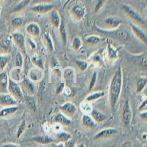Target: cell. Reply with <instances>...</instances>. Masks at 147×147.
I'll return each instance as SVG.
<instances>
[{
    "label": "cell",
    "instance_id": "cell-1",
    "mask_svg": "<svg viewBox=\"0 0 147 147\" xmlns=\"http://www.w3.org/2000/svg\"><path fill=\"white\" fill-rule=\"evenodd\" d=\"M123 82V74H122L121 67L119 66L114 73L110 84L109 88V101L110 107L114 108L117 104L120 97L121 91Z\"/></svg>",
    "mask_w": 147,
    "mask_h": 147
},
{
    "label": "cell",
    "instance_id": "cell-2",
    "mask_svg": "<svg viewBox=\"0 0 147 147\" xmlns=\"http://www.w3.org/2000/svg\"><path fill=\"white\" fill-rule=\"evenodd\" d=\"M7 90L9 91L10 95L14 97L17 101L18 100H23L24 99V94L22 92L21 86L17 82L12 80L9 79L8 87H7Z\"/></svg>",
    "mask_w": 147,
    "mask_h": 147
},
{
    "label": "cell",
    "instance_id": "cell-3",
    "mask_svg": "<svg viewBox=\"0 0 147 147\" xmlns=\"http://www.w3.org/2000/svg\"><path fill=\"white\" fill-rule=\"evenodd\" d=\"M132 119V111L131 109L129 101L126 100L124 102L121 114V121L126 128H128L130 126Z\"/></svg>",
    "mask_w": 147,
    "mask_h": 147
},
{
    "label": "cell",
    "instance_id": "cell-4",
    "mask_svg": "<svg viewBox=\"0 0 147 147\" xmlns=\"http://www.w3.org/2000/svg\"><path fill=\"white\" fill-rule=\"evenodd\" d=\"M12 35H3L0 37V54H9L13 47Z\"/></svg>",
    "mask_w": 147,
    "mask_h": 147
},
{
    "label": "cell",
    "instance_id": "cell-5",
    "mask_svg": "<svg viewBox=\"0 0 147 147\" xmlns=\"http://www.w3.org/2000/svg\"><path fill=\"white\" fill-rule=\"evenodd\" d=\"M121 7L123 9L124 12H125L127 14L129 18L132 20L136 21V22H138L140 24H142V25H146V22L144 20V18H142V16L140 15V14L138 13L136 10H134L132 7L130 6H129L127 5H122Z\"/></svg>",
    "mask_w": 147,
    "mask_h": 147
},
{
    "label": "cell",
    "instance_id": "cell-6",
    "mask_svg": "<svg viewBox=\"0 0 147 147\" xmlns=\"http://www.w3.org/2000/svg\"><path fill=\"white\" fill-rule=\"evenodd\" d=\"M60 111L65 116H67L68 118H70L76 113V112H77V107L72 102H65V104H63L60 107Z\"/></svg>",
    "mask_w": 147,
    "mask_h": 147
},
{
    "label": "cell",
    "instance_id": "cell-7",
    "mask_svg": "<svg viewBox=\"0 0 147 147\" xmlns=\"http://www.w3.org/2000/svg\"><path fill=\"white\" fill-rule=\"evenodd\" d=\"M18 101L10 94H0V105L3 107H10L16 105Z\"/></svg>",
    "mask_w": 147,
    "mask_h": 147
},
{
    "label": "cell",
    "instance_id": "cell-8",
    "mask_svg": "<svg viewBox=\"0 0 147 147\" xmlns=\"http://www.w3.org/2000/svg\"><path fill=\"white\" fill-rule=\"evenodd\" d=\"M13 40L14 41L17 47L20 49L22 52H26V40L23 34L19 32H15L12 35Z\"/></svg>",
    "mask_w": 147,
    "mask_h": 147
},
{
    "label": "cell",
    "instance_id": "cell-9",
    "mask_svg": "<svg viewBox=\"0 0 147 147\" xmlns=\"http://www.w3.org/2000/svg\"><path fill=\"white\" fill-rule=\"evenodd\" d=\"M22 85L23 88L27 90V94L30 95H34L36 93L37 88L35 82L32 81L28 77H24L22 81Z\"/></svg>",
    "mask_w": 147,
    "mask_h": 147
},
{
    "label": "cell",
    "instance_id": "cell-10",
    "mask_svg": "<svg viewBox=\"0 0 147 147\" xmlns=\"http://www.w3.org/2000/svg\"><path fill=\"white\" fill-rule=\"evenodd\" d=\"M54 8V5L52 4H39L35 5L31 7V10L37 13H47Z\"/></svg>",
    "mask_w": 147,
    "mask_h": 147
},
{
    "label": "cell",
    "instance_id": "cell-11",
    "mask_svg": "<svg viewBox=\"0 0 147 147\" xmlns=\"http://www.w3.org/2000/svg\"><path fill=\"white\" fill-rule=\"evenodd\" d=\"M9 76L6 71H2L0 73V92L1 94H6L8 92Z\"/></svg>",
    "mask_w": 147,
    "mask_h": 147
},
{
    "label": "cell",
    "instance_id": "cell-12",
    "mask_svg": "<svg viewBox=\"0 0 147 147\" xmlns=\"http://www.w3.org/2000/svg\"><path fill=\"white\" fill-rule=\"evenodd\" d=\"M117 129L114 128H107L104 129L102 130L99 131L98 133L94 136V139H105L110 138L111 136H114L117 133Z\"/></svg>",
    "mask_w": 147,
    "mask_h": 147
},
{
    "label": "cell",
    "instance_id": "cell-13",
    "mask_svg": "<svg viewBox=\"0 0 147 147\" xmlns=\"http://www.w3.org/2000/svg\"><path fill=\"white\" fill-rule=\"evenodd\" d=\"M71 14L76 20H82L85 15V10L81 5H75L71 10Z\"/></svg>",
    "mask_w": 147,
    "mask_h": 147
},
{
    "label": "cell",
    "instance_id": "cell-14",
    "mask_svg": "<svg viewBox=\"0 0 147 147\" xmlns=\"http://www.w3.org/2000/svg\"><path fill=\"white\" fill-rule=\"evenodd\" d=\"M105 24L106 27L110 29H115L119 27L122 24V20L118 17L110 16L105 19Z\"/></svg>",
    "mask_w": 147,
    "mask_h": 147
},
{
    "label": "cell",
    "instance_id": "cell-15",
    "mask_svg": "<svg viewBox=\"0 0 147 147\" xmlns=\"http://www.w3.org/2000/svg\"><path fill=\"white\" fill-rule=\"evenodd\" d=\"M130 27L131 29H132V32H134V34L136 35V36L137 37L139 40H140L143 43H144L145 44H146L147 43V36L146 34L143 31L140 27H138L137 25L131 23L130 24Z\"/></svg>",
    "mask_w": 147,
    "mask_h": 147
},
{
    "label": "cell",
    "instance_id": "cell-16",
    "mask_svg": "<svg viewBox=\"0 0 147 147\" xmlns=\"http://www.w3.org/2000/svg\"><path fill=\"white\" fill-rule=\"evenodd\" d=\"M43 77V70L36 67V68H32L30 69L29 71V77L30 80L35 82V81L40 80Z\"/></svg>",
    "mask_w": 147,
    "mask_h": 147
},
{
    "label": "cell",
    "instance_id": "cell-17",
    "mask_svg": "<svg viewBox=\"0 0 147 147\" xmlns=\"http://www.w3.org/2000/svg\"><path fill=\"white\" fill-rule=\"evenodd\" d=\"M90 115H90L91 118L94 119L96 123H102L107 119L106 114L100 112L99 110H96V109H93L90 111Z\"/></svg>",
    "mask_w": 147,
    "mask_h": 147
},
{
    "label": "cell",
    "instance_id": "cell-18",
    "mask_svg": "<svg viewBox=\"0 0 147 147\" xmlns=\"http://www.w3.org/2000/svg\"><path fill=\"white\" fill-rule=\"evenodd\" d=\"M26 30H27V33L32 37L38 36L40 32V27L38 24L35 23V22L29 24L26 27Z\"/></svg>",
    "mask_w": 147,
    "mask_h": 147
},
{
    "label": "cell",
    "instance_id": "cell-19",
    "mask_svg": "<svg viewBox=\"0 0 147 147\" xmlns=\"http://www.w3.org/2000/svg\"><path fill=\"white\" fill-rule=\"evenodd\" d=\"M53 121L63 126H69L71 124V119L65 116V115H63L62 113H59L55 115L53 119Z\"/></svg>",
    "mask_w": 147,
    "mask_h": 147
},
{
    "label": "cell",
    "instance_id": "cell-20",
    "mask_svg": "<svg viewBox=\"0 0 147 147\" xmlns=\"http://www.w3.org/2000/svg\"><path fill=\"white\" fill-rule=\"evenodd\" d=\"M19 109L18 106H10V107H5L0 110V118H5L13 115Z\"/></svg>",
    "mask_w": 147,
    "mask_h": 147
},
{
    "label": "cell",
    "instance_id": "cell-21",
    "mask_svg": "<svg viewBox=\"0 0 147 147\" xmlns=\"http://www.w3.org/2000/svg\"><path fill=\"white\" fill-rule=\"evenodd\" d=\"M32 140L38 144L47 145L54 142V139L48 136H36L32 138Z\"/></svg>",
    "mask_w": 147,
    "mask_h": 147
},
{
    "label": "cell",
    "instance_id": "cell-22",
    "mask_svg": "<svg viewBox=\"0 0 147 147\" xmlns=\"http://www.w3.org/2000/svg\"><path fill=\"white\" fill-rule=\"evenodd\" d=\"M50 19L52 25L55 27H56V28H59L60 24H61V18H60V15H59V13H57V10H52V12H51Z\"/></svg>",
    "mask_w": 147,
    "mask_h": 147
},
{
    "label": "cell",
    "instance_id": "cell-23",
    "mask_svg": "<svg viewBox=\"0 0 147 147\" xmlns=\"http://www.w3.org/2000/svg\"><path fill=\"white\" fill-rule=\"evenodd\" d=\"M82 123L83 126L88 127V128H94L96 127V123L92 119L90 115H88V114H84L82 117Z\"/></svg>",
    "mask_w": 147,
    "mask_h": 147
},
{
    "label": "cell",
    "instance_id": "cell-24",
    "mask_svg": "<svg viewBox=\"0 0 147 147\" xmlns=\"http://www.w3.org/2000/svg\"><path fill=\"white\" fill-rule=\"evenodd\" d=\"M31 60H32V63L35 66L40 69L41 70H44V61H43V59H42V57H40V55H38V54H35L31 57Z\"/></svg>",
    "mask_w": 147,
    "mask_h": 147
},
{
    "label": "cell",
    "instance_id": "cell-25",
    "mask_svg": "<svg viewBox=\"0 0 147 147\" xmlns=\"http://www.w3.org/2000/svg\"><path fill=\"white\" fill-rule=\"evenodd\" d=\"M22 78V71L21 68H15L10 72V80L18 82L21 81Z\"/></svg>",
    "mask_w": 147,
    "mask_h": 147
},
{
    "label": "cell",
    "instance_id": "cell-26",
    "mask_svg": "<svg viewBox=\"0 0 147 147\" xmlns=\"http://www.w3.org/2000/svg\"><path fill=\"white\" fill-rule=\"evenodd\" d=\"M11 59V55L10 54H0V69L4 70L5 68L7 66L9 61Z\"/></svg>",
    "mask_w": 147,
    "mask_h": 147
},
{
    "label": "cell",
    "instance_id": "cell-27",
    "mask_svg": "<svg viewBox=\"0 0 147 147\" xmlns=\"http://www.w3.org/2000/svg\"><path fill=\"white\" fill-rule=\"evenodd\" d=\"M147 84L146 77H140L136 82V93L139 94L146 88Z\"/></svg>",
    "mask_w": 147,
    "mask_h": 147
},
{
    "label": "cell",
    "instance_id": "cell-28",
    "mask_svg": "<svg viewBox=\"0 0 147 147\" xmlns=\"http://www.w3.org/2000/svg\"><path fill=\"white\" fill-rule=\"evenodd\" d=\"M59 28H60V34L61 40H62L63 45L65 46L67 43V31L66 28H65V23H64L63 21L61 22V24H60Z\"/></svg>",
    "mask_w": 147,
    "mask_h": 147
},
{
    "label": "cell",
    "instance_id": "cell-29",
    "mask_svg": "<svg viewBox=\"0 0 147 147\" xmlns=\"http://www.w3.org/2000/svg\"><path fill=\"white\" fill-rule=\"evenodd\" d=\"M104 96H105V92L103 91L95 92V93H93V94L88 96L85 100H86V102H94V101L95 100H97V99H100V98L103 97Z\"/></svg>",
    "mask_w": 147,
    "mask_h": 147
},
{
    "label": "cell",
    "instance_id": "cell-30",
    "mask_svg": "<svg viewBox=\"0 0 147 147\" xmlns=\"http://www.w3.org/2000/svg\"><path fill=\"white\" fill-rule=\"evenodd\" d=\"M56 138L59 141L61 142H67L68 140L71 139V135L69 132H60L56 134Z\"/></svg>",
    "mask_w": 147,
    "mask_h": 147
},
{
    "label": "cell",
    "instance_id": "cell-31",
    "mask_svg": "<svg viewBox=\"0 0 147 147\" xmlns=\"http://www.w3.org/2000/svg\"><path fill=\"white\" fill-rule=\"evenodd\" d=\"M30 1L31 0H22L20 2H18L14 7L13 12H19L23 10L30 4Z\"/></svg>",
    "mask_w": 147,
    "mask_h": 147
},
{
    "label": "cell",
    "instance_id": "cell-32",
    "mask_svg": "<svg viewBox=\"0 0 147 147\" xmlns=\"http://www.w3.org/2000/svg\"><path fill=\"white\" fill-rule=\"evenodd\" d=\"M107 55H108V58H110V60H115L118 57L117 51L110 44L107 47Z\"/></svg>",
    "mask_w": 147,
    "mask_h": 147
},
{
    "label": "cell",
    "instance_id": "cell-33",
    "mask_svg": "<svg viewBox=\"0 0 147 147\" xmlns=\"http://www.w3.org/2000/svg\"><path fill=\"white\" fill-rule=\"evenodd\" d=\"M44 38H45L46 43H47V47H48L49 51L52 52H54V50H55V47H54L53 42H52V38H51L50 35H49L48 32H46L45 35H44Z\"/></svg>",
    "mask_w": 147,
    "mask_h": 147
},
{
    "label": "cell",
    "instance_id": "cell-34",
    "mask_svg": "<svg viewBox=\"0 0 147 147\" xmlns=\"http://www.w3.org/2000/svg\"><path fill=\"white\" fill-rule=\"evenodd\" d=\"M24 64V58L21 52H18L16 56L15 65L16 68H21L22 69Z\"/></svg>",
    "mask_w": 147,
    "mask_h": 147
},
{
    "label": "cell",
    "instance_id": "cell-35",
    "mask_svg": "<svg viewBox=\"0 0 147 147\" xmlns=\"http://www.w3.org/2000/svg\"><path fill=\"white\" fill-rule=\"evenodd\" d=\"M26 127H27V124H26V121L24 120L22 121L21 122V124H19V126H18V129H17L16 136H17V138H20L21 136H22L23 132H24V130H25Z\"/></svg>",
    "mask_w": 147,
    "mask_h": 147
},
{
    "label": "cell",
    "instance_id": "cell-36",
    "mask_svg": "<svg viewBox=\"0 0 147 147\" xmlns=\"http://www.w3.org/2000/svg\"><path fill=\"white\" fill-rule=\"evenodd\" d=\"M82 47V40L79 37H75L72 41V47L74 50L77 51Z\"/></svg>",
    "mask_w": 147,
    "mask_h": 147
},
{
    "label": "cell",
    "instance_id": "cell-37",
    "mask_svg": "<svg viewBox=\"0 0 147 147\" xmlns=\"http://www.w3.org/2000/svg\"><path fill=\"white\" fill-rule=\"evenodd\" d=\"M101 40H102V38H101L100 37L96 36V35H91V36H89L88 38L86 41L90 44H96L99 43Z\"/></svg>",
    "mask_w": 147,
    "mask_h": 147
},
{
    "label": "cell",
    "instance_id": "cell-38",
    "mask_svg": "<svg viewBox=\"0 0 147 147\" xmlns=\"http://www.w3.org/2000/svg\"><path fill=\"white\" fill-rule=\"evenodd\" d=\"M76 64H77L78 69L82 71L86 70L88 66V63L84 60H76Z\"/></svg>",
    "mask_w": 147,
    "mask_h": 147
},
{
    "label": "cell",
    "instance_id": "cell-39",
    "mask_svg": "<svg viewBox=\"0 0 147 147\" xmlns=\"http://www.w3.org/2000/svg\"><path fill=\"white\" fill-rule=\"evenodd\" d=\"M25 100L26 102H27V105L30 107L31 110H35V101L34 100V99L32 96H27L25 97Z\"/></svg>",
    "mask_w": 147,
    "mask_h": 147
},
{
    "label": "cell",
    "instance_id": "cell-40",
    "mask_svg": "<svg viewBox=\"0 0 147 147\" xmlns=\"http://www.w3.org/2000/svg\"><path fill=\"white\" fill-rule=\"evenodd\" d=\"M23 18L22 17H16L11 21L12 25L15 27H19L23 24Z\"/></svg>",
    "mask_w": 147,
    "mask_h": 147
},
{
    "label": "cell",
    "instance_id": "cell-41",
    "mask_svg": "<svg viewBox=\"0 0 147 147\" xmlns=\"http://www.w3.org/2000/svg\"><path fill=\"white\" fill-rule=\"evenodd\" d=\"M106 1H107V0H97L96 3L95 5V7H94V12H95V13L99 12V10L105 5Z\"/></svg>",
    "mask_w": 147,
    "mask_h": 147
},
{
    "label": "cell",
    "instance_id": "cell-42",
    "mask_svg": "<svg viewBox=\"0 0 147 147\" xmlns=\"http://www.w3.org/2000/svg\"><path fill=\"white\" fill-rule=\"evenodd\" d=\"M96 80H97V73L96 72H94L93 74V75H92L91 79H90V84H89V90H91L93 89V88L94 87V85H95L96 82Z\"/></svg>",
    "mask_w": 147,
    "mask_h": 147
},
{
    "label": "cell",
    "instance_id": "cell-43",
    "mask_svg": "<svg viewBox=\"0 0 147 147\" xmlns=\"http://www.w3.org/2000/svg\"><path fill=\"white\" fill-rule=\"evenodd\" d=\"M26 42H27V45L29 46V47H30L32 51H35V49H36V44H35V43L32 40V39L28 38Z\"/></svg>",
    "mask_w": 147,
    "mask_h": 147
},
{
    "label": "cell",
    "instance_id": "cell-44",
    "mask_svg": "<svg viewBox=\"0 0 147 147\" xmlns=\"http://www.w3.org/2000/svg\"><path fill=\"white\" fill-rule=\"evenodd\" d=\"M64 88H65V83L62 82H60L57 86V88H56V94H59L60 93H62L64 90Z\"/></svg>",
    "mask_w": 147,
    "mask_h": 147
},
{
    "label": "cell",
    "instance_id": "cell-45",
    "mask_svg": "<svg viewBox=\"0 0 147 147\" xmlns=\"http://www.w3.org/2000/svg\"><path fill=\"white\" fill-rule=\"evenodd\" d=\"M75 143V140H73V139H71V140H68L67 142H65V145L64 146V147H74Z\"/></svg>",
    "mask_w": 147,
    "mask_h": 147
},
{
    "label": "cell",
    "instance_id": "cell-46",
    "mask_svg": "<svg viewBox=\"0 0 147 147\" xmlns=\"http://www.w3.org/2000/svg\"><path fill=\"white\" fill-rule=\"evenodd\" d=\"M92 60H93V61H94V63H98V64L103 63L102 58H101L100 56H99V55H95V56L93 57V59H92Z\"/></svg>",
    "mask_w": 147,
    "mask_h": 147
},
{
    "label": "cell",
    "instance_id": "cell-47",
    "mask_svg": "<svg viewBox=\"0 0 147 147\" xmlns=\"http://www.w3.org/2000/svg\"><path fill=\"white\" fill-rule=\"evenodd\" d=\"M52 66L53 68H56L58 66V62L56 58H52Z\"/></svg>",
    "mask_w": 147,
    "mask_h": 147
},
{
    "label": "cell",
    "instance_id": "cell-48",
    "mask_svg": "<svg viewBox=\"0 0 147 147\" xmlns=\"http://www.w3.org/2000/svg\"><path fill=\"white\" fill-rule=\"evenodd\" d=\"M121 147H132V143L130 141H125L122 144L121 146Z\"/></svg>",
    "mask_w": 147,
    "mask_h": 147
},
{
    "label": "cell",
    "instance_id": "cell-49",
    "mask_svg": "<svg viewBox=\"0 0 147 147\" xmlns=\"http://www.w3.org/2000/svg\"><path fill=\"white\" fill-rule=\"evenodd\" d=\"M146 102H147V99H145V100L142 102L141 105H140V107H139V110H143L144 108H146Z\"/></svg>",
    "mask_w": 147,
    "mask_h": 147
},
{
    "label": "cell",
    "instance_id": "cell-50",
    "mask_svg": "<svg viewBox=\"0 0 147 147\" xmlns=\"http://www.w3.org/2000/svg\"><path fill=\"white\" fill-rule=\"evenodd\" d=\"M2 147H22V146L14 144H4Z\"/></svg>",
    "mask_w": 147,
    "mask_h": 147
},
{
    "label": "cell",
    "instance_id": "cell-51",
    "mask_svg": "<svg viewBox=\"0 0 147 147\" xmlns=\"http://www.w3.org/2000/svg\"><path fill=\"white\" fill-rule=\"evenodd\" d=\"M140 118H141V119H143V120H145V121H146V118H147V113H146V111H145V112H142L141 113H140Z\"/></svg>",
    "mask_w": 147,
    "mask_h": 147
},
{
    "label": "cell",
    "instance_id": "cell-52",
    "mask_svg": "<svg viewBox=\"0 0 147 147\" xmlns=\"http://www.w3.org/2000/svg\"><path fill=\"white\" fill-rule=\"evenodd\" d=\"M53 147H64V145L62 143H60V144H55V145L53 146Z\"/></svg>",
    "mask_w": 147,
    "mask_h": 147
},
{
    "label": "cell",
    "instance_id": "cell-53",
    "mask_svg": "<svg viewBox=\"0 0 147 147\" xmlns=\"http://www.w3.org/2000/svg\"><path fill=\"white\" fill-rule=\"evenodd\" d=\"M142 140H145V141L146 140V133L144 134V135L142 136Z\"/></svg>",
    "mask_w": 147,
    "mask_h": 147
},
{
    "label": "cell",
    "instance_id": "cell-54",
    "mask_svg": "<svg viewBox=\"0 0 147 147\" xmlns=\"http://www.w3.org/2000/svg\"><path fill=\"white\" fill-rule=\"evenodd\" d=\"M77 147H85V145H84L83 144H79Z\"/></svg>",
    "mask_w": 147,
    "mask_h": 147
},
{
    "label": "cell",
    "instance_id": "cell-55",
    "mask_svg": "<svg viewBox=\"0 0 147 147\" xmlns=\"http://www.w3.org/2000/svg\"><path fill=\"white\" fill-rule=\"evenodd\" d=\"M2 1H3V0H2Z\"/></svg>",
    "mask_w": 147,
    "mask_h": 147
}]
</instances>
